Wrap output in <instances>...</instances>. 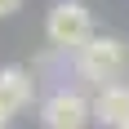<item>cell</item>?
I'll list each match as a JSON object with an SVG mask.
<instances>
[{"mask_svg":"<svg viewBox=\"0 0 129 129\" xmlns=\"http://www.w3.org/2000/svg\"><path fill=\"white\" fill-rule=\"evenodd\" d=\"M76 58V76L89 80V85H98V89H107V85H120L129 71V45L120 36H93L89 45L80 53H71Z\"/></svg>","mask_w":129,"mask_h":129,"instance_id":"6da1fadb","label":"cell"},{"mask_svg":"<svg viewBox=\"0 0 129 129\" xmlns=\"http://www.w3.org/2000/svg\"><path fill=\"white\" fill-rule=\"evenodd\" d=\"M45 36H49L53 49L80 53L93 40V18H89V9H85V0H58V5L45 13Z\"/></svg>","mask_w":129,"mask_h":129,"instance_id":"7a4b0ae2","label":"cell"},{"mask_svg":"<svg viewBox=\"0 0 129 129\" xmlns=\"http://www.w3.org/2000/svg\"><path fill=\"white\" fill-rule=\"evenodd\" d=\"M40 125L45 129H89L93 125V98L80 89H53L40 103Z\"/></svg>","mask_w":129,"mask_h":129,"instance_id":"3957f363","label":"cell"},{"mask_svg":"<svg viewBox=\"0 0 129 129\" xmlns=\"http://www.w3.org/2000/svg\"><path fill=\"white\" fill-rule=\"evenodd\" d=\"M93 125L98 129H120L129 125V85H107L93 93Z\"/></svg>","mask_w":129,"mask_h":129,"instance_id":"277c9868","label":"cell"},{"mask_svg":"<svg viewBox=\"0 0 129 129\" xmlns=\"http://www.w3.org/2000/svg\"><path fill=\"white\" fill-rule=\"evenodd\" d=\"M31 71L27 67H0V125L31 103Z\"/></svg>","mask_w":129,"mask_h":129,"instance_id":"5b68a950","label":"cell"},{"mask_svg":"<svg viewBox=\"0 0 129 129\" xmlns=\"http://www.w3.org/2000/svg\"><path fill=\"white\" fill-rule=\"evenodd\" d=\"M18 5H22V0H0V18H9V13L18 9Z\"/></svg>","mask_w":129,"mask_h":129,"instance_id":"8992f818","label":"cell"},{"mask_svg":"<svg viewBox=\"0 0 129 129\" xmlns=\"http://www.w3.org/2000/svg\"><path fill=\"white\" fill-rule=\"evenodd\" d=\"M120 129H129V125H120Z\"/></svg>","mask_w":129,"mask_h":129,"instance_id":"52a82bcc","label":"cell"},{"mask_svg":"<svg viewBox=\"0 0 129 129\" xmlns=\"http://www.w3.org/2000/svg\"><path fill=\"white\" fill-rule=\"evenodd\" d=\"M0 129H5V125H0Z\"/></svg>","mask_w":129,"mask_h":129,"instance_id":"ba28073f","label":"cell"}]
</instances>
